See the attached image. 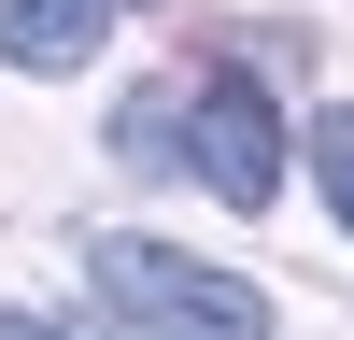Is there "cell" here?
Wrapping results in <instances>:
<instances>
[{"label":"cell","mask_w":354,"mask_h":340,"mask_svg":"<svg viewBox=\"0 0 354 340\" xmlns=\"http://www.w3.org/2000/svg\"><path fill=\"white\" fill-rule=\"evenodd\" d=\"M185 170L227 213H270L283 198V113H270V85H198L185 100Z\"/></svg>","instance_id":"cell-2"},{"label":"cell","mask_w":354,"mask_h":340,"mask_svg":"<svg viewBox=\"0 0 354 340\" xmlns=\"http://www.w3.org/2000/svg\"><path fill=\"white\" fill-rule=\"evenodd\" d=\"M0 57L15 71H85L100 57V0H0Z\"/></svg>","instance_id":"cell-3"},{"label":"cell","mask_w":354,"mask_h":340,"mask_svg":"<svg viewBox=\"0 0 354 340\" xmlns=\"http://www.w3.org/2000/svg\"><path fill=\"white\" fill-rule=\"evenodd\" d=\"M312 185H326V213L354 227V113H312Z\"/></svg>","instance_id":"cell-4"},{"label":"cell","mask_w":354,"mask_h":340,"mask_svg":"<svg viewBox=\"0 0 354 340\" xmlns=\"http://www.w3.org/2000/svg\"><path fill=\"white\" fill-rule=\"evenodd\" d=\"M85 270H100V298L128 312L142 340H270V298H255L241 270H213V255H170V241H85Z\"/></svg>","instance_id":"cell-1"},{"label":"cell","mask_w":354,"mask_h":340,"mask_svg":"<svg viewBox=\"0 0 354 340\" xmlns=\"http://www.w3.org/2000/svg\"><path fill=\"white\" fill-rule=\"evenodd\" d=\"M100 15H113V0H100Z\"/></svg>","instance_id":"cell-6"},{"label":"cell","mask_w":354,"mask_h":340,"mask_svg":"<svg viewBox=\"0 0 354 340\" xmlns=\"http://www.w3.org/2000/svg\"><path fill=\"white\" fill-rule=\"evenodd\" d=\"M0 340H85V326H57V312H0Z\"/></svg>","instance_id":"cell-5"}]
</instances>
